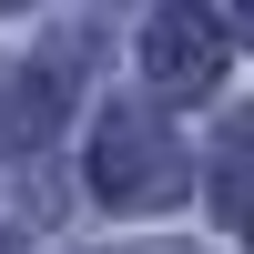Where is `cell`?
I'll list each match as a JSON object with an SVG mask.
<instances>
[{"label": "cell", "mask_w": 254, "mask_h": 254, "mask_svg": "<svg viewBox=\"0 0 254 254\" xmlns=\"http://www.w3.org/2000/svg\"><path fill=\"white\" fill-rule=\"evenodd\" d=\"M224 203L254 214V122H234V153H224Z\"/></svg>", "instance_id": "obj_3"}, {"label": "cell", "mask_w": 254, "mask_h": 254, "mask_svg": "<svg viewBox=\"0 0 254 254\" xmlns=\"http://www.w3.org/2000/svg\"><path fill=\"white\" fill-rule=\"evenodd\" d=\"M142 61H153L163 92H214V71H224V31H214V10L173 0V10L142 31Z\"/></svg>", "instance_id": "obj_1"}, {"label": "cell", "mask_w": 254, "mask_h": 254, "mask_svg": "<svg viewBox=\"0 0 254 254\" xmlns=\"http://www.w3.org/2000/svg\"><path fill=\"white\" fill-rule=\"evenodd\" d=\"M153 163H163V142H153V122H132V112H122L112 122V132H102V193H153Z\"/></svg>", "instance_id": "obj_2"}, {"label": "cell", "mask_w": 254, "mask_h": 254, "mask_svg": "<svg viewBox=\"0 0 254 254\" xmlns=\"http://www.w3.org/2000/svg\"><path fill=\"white\" fill-rule=\"evenodd\" d=\"M234 10H244V20H254V0H234Z\"/></svg>", "instance_id": "obj_4"}]
</instances>
